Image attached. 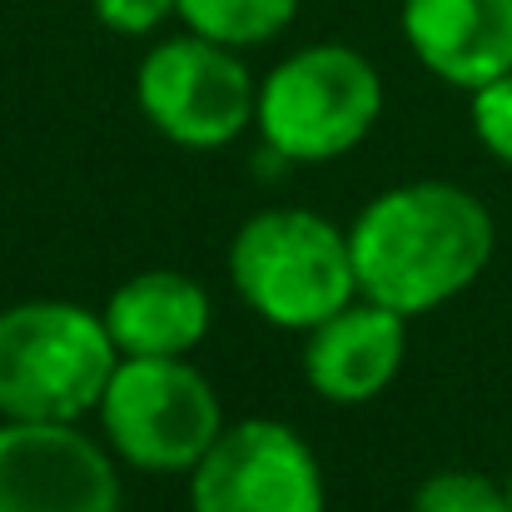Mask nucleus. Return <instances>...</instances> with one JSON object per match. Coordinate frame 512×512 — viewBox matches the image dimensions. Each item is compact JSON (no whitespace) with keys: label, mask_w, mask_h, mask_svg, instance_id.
<instances>
[{"label":"nucleus","mask_w":512,"mask_h":512,"mask_svg":"<svg viewBox=\"0 0 512 512\" xmlns=\"http://www.w3.org/2000/svg\"><path fill=\"white\" fill-rule=\"evenodd\" d=\"M0 512H120L115 463L70 423L0 428Z\"/></svg>","instance_id":"8"},{"label":"nucleus","mask_w":512,"mask_h":512,"mask_svg":"<svg viewBox=\"0 0 512 512\" xmlns=\"http://www.w3.org/2000/svg\"><path fill=\"white\" fill-rule=\"evenodd\" d=\"M120 363L105 319L65 299H30L0 314V413L15 423H75L100 408Z\"/></svg>","instance_id":"2"},{"label":"nucleus","mask_w":512,"mask_h":512,"mask_svg":"<svg viewBox=\"0 0 512 512\" xmlns=\"http://www.w3.org/2000/svg\"><path fill=\"white\" fill-rule=\"evenodd\" d=\"M140 110L145 120L184 150H219L254 120V80L229 45L204 35H179L145 55L140 65Z\"/></svg>","instance_id":"6"},{"label":"nucleus","mask_w":512,"mask_h":512,"mask_svg":"<svg viewBox=\"0 0 512 512\" xmlns=\"http://www.w3.org/2000/svg\"><path fill=\"white\" fill-rule=\"evenodd\" d=\"M194 512H324L314 448L274 418L224 428L194 463Z\"/></svg>","instance_id":"7"},{"label":"nucleus","mask_w":512,"mask_h":512,"mask_svg":"<svg viewBox=\"0 0 512 512\" xmlns=\"http://www.w3.org/2000/svg\"><path fill=\"white\" fill-rule=\"evenodd\" d=\"M358 294L413 319L458 299L493 259V214L478 194L418 179L378 194L348 229Z\"/></svg>","instance_id":"1"},{"label":"nucleus","mask_w":512,"mask_h":512,"mask_svg":"<svg viewBox=\"0 0 512 512\" xmlns=\"http://www.w3.org/2000/svg\"><path fill=\"white\" fill-rule=\"evenodd\" d=\"M378 110H383V80L358 50L309 45L264 80L254 120L279 160L319 165L363 145Z\"/></svg>","instance_id":"4"},{"label":"nucleus","mask_w":512,"mask_h":512,"mask_svg":"<svg viewBox=\"0 0 512 512\" xmlns=\"http://www.w3.org/2000/svg\"><path fill=\"white\" fill-rule=\"evenodd\" d=\"M299 0H179V20L229 50L264 45L294 20Z\"/></svg>","instance_id":"12"},{"label":"nucleus","mask_w":512,"mask_h":512,"mask_svg":"<svg viewBox=\"0 0 512 512\" xmlns=\"http://www.w3.org/2000/svg\"><path fill=\"white\" fill-rule=\"evenodd\" d=\"M100 418L115 453L145 473H194V463L224 433L219 398L184 358H120Z\"/></svg>","instance_id":"5"},{"label":"nucleus","mask_w":512,"mask_h":512,"mask_svg":"<svg viewBox=\"0 0 512 512\" xmlns=\"http://www.w3.org/2000/svg\"><path fill=\"white\" fill-rule=\"evenodd\" d=\"M403 40L438 80L478 90L512 70V0H403Z\"/></svg>","instance_id":"9"},{"label":"nucleus","mask_w":512,"mask_h":512,"mask_svg":"<svg viewBox=\"0 0 512 512\" xmlns=\"http://www.w3.org/2000/svg\"><path fill=\"white\" fill-rule=\"evenodd\" d=\"M413 512H512V498L478 473H433L418 488Z\"/></svg>","instance_id":"13"},{"label":"nucleus","mask_w":512,"mask_h":512,"mask_svg":"<svg viewBox=\"0 0 512 512\" xmlns=\"http://www.w3.org/2000/svg\"><path fill=\"white\" fill-rule=\"evenodd\" d=\"M508 498H512V483H508Z\"/></svg>","instance_id":"16"},{"label":"nucleus","mask_w":512,"mask_h":512,"mask_svg":"<svg viewBox=\"0 0 512 512\" xmlns=\"http://www.w3.org/2000/svg\"><path fill=\"white\" fill-rule=\"evenodd\" d=\"M95 15L115 35H150L155 25L179 15V0H95Z\"/></svg>","instance_id":"15"},{"label":"nucleus","mask_w":512,"mask_h":512,"mask_svg":"<svg viewBox=\"0 0 512 512\" xmlns=\"http://www.w3.org/2000/svg\"><path fill=\"white\" fill-rule=\"evenodd\" d=\"M229 279L244 304L279 329H314L358 294L353 249L324 214L264 209L229 249Z\"/></svg>","instance_id":"3"},{"label":"nucleus","mask_w":512,"mask_h":512,"mask_svg":"<svg viewBox=\"0 0 512 512\" xmlns=\"http://www.w3.org/2000/svg\"><path fill=\"white\" fill-rule=\"evenodd\" d=\"M473 130L493 160L512 165V70L473 90Z\"/></svg>","instance_id":"14"},{"label":"nucleus","mask_w":512,"mask_h":512,"mask_svg":"<svg viewBox=\"0 0 512 512\" xmlns=\"http://www.w3.org/2000/svg\"><path fill=\"white\" fill-rule=\"evenodd\" d=\"M105 329L120 358H184L209 334V294L174 269L135 274L110 294Z\"/></svg>","instance_id":"11"},{"label":"nucleus","mask_w":512,"mask_h":512,"mask_svg":"<svg viewBox=\"0 0 512 512\" xmlns=\"http://www.w3.org/2000/svg\"><path fill=\"white\" fill-rule=\"evenodd\" d=\"M403 343H408L403 314L373 299L343 304L339 314L309 329V343H304L309 388L329 403H368L403 368Z\"/></svg>","instance_id":"10"}]
</instances>
